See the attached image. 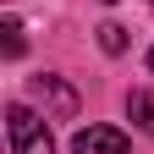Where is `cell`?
<instances>
[{"label":"cell","mask_w":154,"mask_h":154,"mask_svg":"<svg viewBox=\"0 0 154 154\" xmlns=\"http://www.w3.org/2000/svg\"><path fill=\"white\" fill-rule=\"evenodd\" d=\"M127 116L154 138V94H143V88H138V94H127Z\"/></svg>","instance_id":"obj_4"},{"label":"cell","mask_w":154,"mask_h":154,"mask_svg":"<svg viewBox=\"0 0 154 154\" xmlns=\"http://www.w3.org/2000/svg\"><path fill=\"white\" fill-rule=\"evenodd\" d=\"M33 99L44 105L55 121H72V116H77V94L61 83V77H33Z\"/></svg>","instance_id":"obj_2"},{"label":"cell","mask_w":154,"mask_h":154,"mask_svg":"<svg viewBox=\"0 0 154 154\" xmlns=\"http://www.w3.org/2000/svg\"><path fill=\"white\" fill-rule=\"evenodd\" d=\"M149 72H154V50H149Z\"/></svg>","instance_id":"obj_7"},{"label":"cell","mask_w":154,"mask_h":154,"mask_svg":"<svg viewBox=\"0 0 154 154\" xmlns=\"http://www.w3.org/2000/svg\"><path fill=\"white\" fill-rule=\"evenodd\" d=\"M0 33H6V55L17 61V55L28 50V38H22V22H17V17H6V22H0Z\"/></svg>","instance_id":"obj_6"},{"label":"cell","mask_w":154,"mask_h":154,"mask_svg":"<svg viewBox=\"0 0 154 154\" xmlns=\"http://www.w3.org/2000/svg\"><path fill=\"white\" fill-rule=\"evenodd\" d=\"M72 154H127V132L121 127H83L72 138Z\"/></svg>","instance_id":"obj_3"},{"label":"cell","mask_w":154,"mask_h":154,"mask_svg":"<svg viewBox=\"0 0 154 154\" xmlns=\"http://www.w3.org/2000/svg\"><path fill=\"white\" fill-rule=\"evenodd\" d=\"M6 138H11V154H55L50 127L38 121L28 105H11L6 110Z\"/></svg>","instance_id":"obj_1"},{"label":"cell","mask_w":154,"mask_h":154,"mask_svg":"<svg viewBox=\"0 0 154 154\" xmlns=\"http://www.w3.org/2000/svg\"><path fill=\"white\" fill-rule=\"evenodd\" d=\"M105 6H110V0H105Z\"/></svg>","instance_id":"obj_8"},{"label":"cell","mask_w":154,"mask_h":154,"mask_svg":"<svg viewBox=\"0 0 154 154\" xmlns=\"http://www.w3.org/2000/svg\"><path fill=\"white\" fill-rule=\"evenodd\" d=\"M99 50H105V55H121V50H127V28H121V22H105V28H99Z\"/></svg>","instance_id":"obj_5"}]
</instances>
